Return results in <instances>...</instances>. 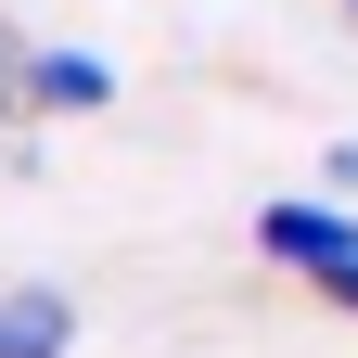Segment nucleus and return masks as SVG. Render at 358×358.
I'll use <instances>...</instances> for the list:
<instances>
[{
	"instance_id": "423d86ee",
	"label": "nucleus",
	"mask_w": 358,
	"mask_h": 358,
	"mask_svg": "<svg viewBox=\"0 0 358 358\" xmlns=\"http://www.w3.org/2000/svg\"><path fill=\"white\" fill-rule=\"evenodd\" d=\"M0 115H13V38H0Z\"/></svg>"
},
{
	"instance_id": "f03ea898",
	"label": "nucleus",
	"mask_w": 358,
	"mask_h": 358,
	"mask_svg": "<svg viewBox=\"0 0 358 358\" xmlns=\"http://www.w3.org/2000/svg\"><path fill=\"white\" fill-rule=\"evenodd\" d=\"M13 90H26L38 115H103V103H115V64H103V52H26Z\"/></svg>"
},
{
	"instance_id": "7ed1b4c3",
	"label": "nucleus",
	"mask_w": 358,
	"mask_h": 358,
	"mask_svg": "<svg viewBox=\"0 0 358 358\" xmlns=\"http://www.w3.org/2000/svg\"><path fill=\"white\" fill-rule=\"evenodd\" d=\"M64 333H77V307L52 282H13V294H0V358H64Z\"/></svg>"
},
{
	"instance_id": "39448f33",
	"label": "nucleus",
	"mask_w": 358,
	"mask_h": 358,
	"mask_svg": "<svg viewBox=\"0 0 358 358\" xmlns=\"http://www.w3.org/2000/svg\"><path fill=\"white\" fill-rule=\"evenodd\" d=\"M320 179H333V205H345V192H358V141H333V166H320Z\"/></svg>"
},
{
	"instance_id": "f257e3e1",
	"label": "nucleus",
	"mask_w": 358,
	"mask_h": 358,
	"mask_svg": "<svg viewBox=\"0 0 358 358\" xmlns=\"http://www.w3.org/2000/svg\"><path fill=\"white\" fill-rule=\"evenodd\" d=\"M256 243L294 268V282H320V268H345L358 256V217L345 205H320V192H282V205H256Z\"/></svg>"
},
{
	"instance_id": "20e7f679",
	"label": "nucleus",
	"mask_w": 358,
	"mask_h": 358,
	"mask_svg": "<svg viewBox=\"0 0 358 358\" xmlns=\"http://www.w3.org/2000/svg\"><path fill=\"white\" fill-rule=\"evenodd\" d=\"M320 307H345V320H358V256H345V268H320Z\"/></svg>"
}]
</instances>
